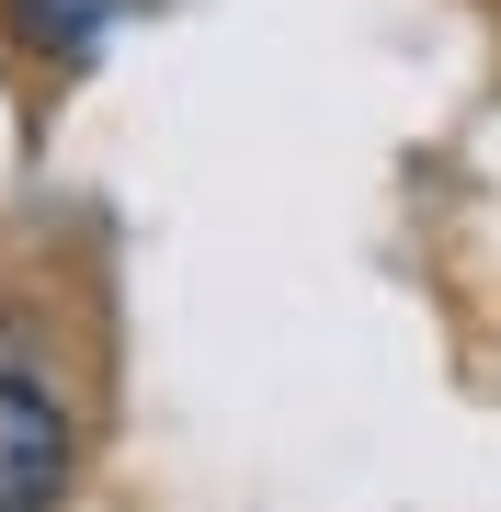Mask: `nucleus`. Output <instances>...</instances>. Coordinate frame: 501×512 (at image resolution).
<instances>
[{"label":"nucleus","mask_w":501,"mask_h":512,"mask_svg":"<svg viewBox=\"0 0 501 512\" xmlns=\"http://www.w3.org/2000/svg\"><path fill=\"white\" fill-rule=\"evenodd\" d=\"M69 490V410L35 376H0V512H35Z\"/></svg>","instance_id":"obj_1"},{"label":"nucleus","mask_w":501,"mask_h":512,"mask_svg":"<svg viewBox=\"0 0 501 512\" xmlns=\"http://www.w3.org/2000/svg\"><path fill=\"white\" fill-rule=\"evenodd\" d=\"M114 12V0H23V23H35L46 46H92V23Z\"/></svg>","instance_id":"obj_2"}]
</instances>
